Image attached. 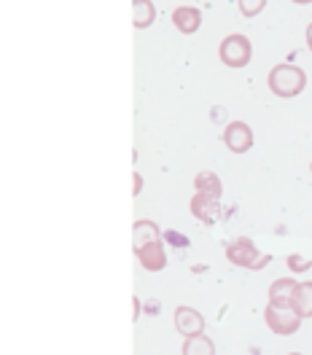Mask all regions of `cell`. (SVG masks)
<instances>
[{"mask_svg":"<svg viewBox=\"0 0 312 355\" xmlns=\"http://www.w3.org/2000/svg\"><path fill=\"white\" fill-rule=\"evenodd\" d=\"M286 261H288V266L293 269V272H304V269H310V266H312V261L302 259V256H296V253H291Z\"/></svg>","mask_w":312,"mask_h":355,"instance_id":"obj_16","label":"cell"},{"mask_svg":"<svg viewBox=\"0 0 312 355\" xmlns=\"http://www.w3.org/2000/svg\"><path fill=\"white\" fill-rule=\"evenodd\" d=\"M156 19V8L151 0H132V24L137 30H146Z\"/></svg>","mask_w":312,"mask_h":355,"instance_id":"obj_12","label":"cell"},{"mask_svg":"<svg viewBox=\"0 0 312 355\" xmlns=\"http://www.w3.org/2000/svg\"><path fill=\"white\" fill-rule=\"evenodd\" d=\"M307 46H310V51H312V22H310V27H307Z\"/></svg>","mask_w":312,"mask_h":355,"instance_id":"obj_19","label":"cell"},{"mask_svg":"<svg viewBox=\"0 0 312 355\" xmlns=\"http://www.w3.org/2000/svg\"><path fill=\"white\" fill-rule=\"evenodd\" d=\"M293 291H296V280L280 277V280H275V283L269 286V302H272V304H291Z\"/></svg>","mask_w":312,"mask_h":355,"instance_id":"obj_11","label":"cell"},{"mask_svg":"<svg viewBox=\"0 0 312 355\" xmlns=\"http://www.w3.org/2000/svg\"><path fill=\"white\" fill-rule=\"evenodd\" d=\"M194 189L200 191V194H210V197H218L221 200V180H218V175L216 173H200V175L194 178Z\"/></svg>","mask_w":312,"mask_h":355,"instance_id":"obj_14","label":"cell"},{"mask_svg":"<svg viewBox=\"0 0 312 355\" xmlns=\"http://www.w3.org/2000/svg\"><path fill=\"white\" fill-rule=\"evenodd\" d=\"M288 355H302V353H288Z\"/></svg>","mask_w":312,"mask_h":355,"instance_id":"obj_21","label":"cell"},{"mask_svg":"<svg viewBox=\"0 0 312 355\" xmlns=\"http://www.w3.org/2000/svg\"><path fill=\"white\" fill-rule=\"evenodd\" d=\"M218 57H221V62L226 67H245L250 62V57H253V46H250L245 35L232 33L218 46Z\"/></svg>","mask_w":312,"mask_h":355,"instance_id":"obj_4","label":"cell"},{"mask_svg":"<svg viewBox=\"0 0 312 355\" xmlns=\"http://www.w3.org/2000/svg\"><path fill=\"white\" fill-rule=\"evenodd\" d=\"M291 307L304 318H312V280L310 283H296V291L291 296Z\"/></svg>","mask_w":312,"mask_h":355,"instance_id":"obj_10","label":"cell"},{"mask_svg":"<svg viewBox=\"0 0 312 355\" xmlns=\"http://www.w3.org/2000/svg\"><path fill=\"white\" fill-rule=\"evenodd\" d=\"M173 24L178 27L183 35L197 33L202 24L200 8H194V6H180V8H175V11H173Z\"/></svg>","mask_w":312,"mask_h":355,"instance_id":"obj_9","label":"cell"},{"mask_svg":"<svg viewBox=\"0 0 312 355\" xmlns=\"http://www.w3.org/2000/svg\"><path fill=\"white\" fill-rule=\"evenodd\" d=\"M223 143L232 154H245L253 148V130L248 127L245 121H232L223 130Z\"/></svg>","mask_w":312,"mask_h":355,"instance_id":"obj_6","label":"cell"},{"mask_svg":"<svg viewBox=\"0 0 312 355\" xmlns=\"http://www.w3.org/2000/svg\"><path fill=\"white\" fill-rule=\"evenodd\" d=\"M237 6H240V14L243 17H256V14L264 11L267 0H237Z\"/></svg>","mask_w":312,"mask_h":355,"instance_id":"obj_15","label":"cell"},{"mask_svg":"<svg viewBox=\"0 0 312 355\" xmlns=\"http://www.w3.org/2000/svg\"><path fill=\"white\" fill-rule=\"evenodd\" d=\"M183 355H216V345H213V339H207L205 334L186 336V342H183Z\"/></svg>","mask_w":312,"mask_h":355,"instance_id":"obj_13","label":"cell"},{"mask_svg":"<svg viewBox=\"0 0 312 355\" xmlns=\"http://www.w3.org/2000/svg\"><path fill=\"white\" fill-rule=\"evenodd\" d=\"M218 210H221V202L218 197H210V194H194V200H191V213L205 223H213L218 218Z\"/></svg>","mask_w":312,"mask_h":355,"instance_id":"obj_8","label":"cell"},{"mask_svg":"<svg viewBox=\"0 0 312 355\" xmlns=\"http://www.w3.org/2000/svg\"><path fill=\"white\" fill-rule=\"evenodd\" d=\"M264 320H267L269 329L275 334H280V336H291V334L299 331V326H302V315L293 310L291 304H272L269 302L267 310H264Z\"/></svg>","mask_w":312,"mask_h":355,"instance_id":"obj_3","label":"cell"},{"mask_svg":"<svg viewBox=\"0 0 312 355\" xmlns=\"http://www.w3.org/2000/svg\"><path fill=\"white\" fill-rule=\"evenodd\" d=\"M267 84L277 97H296L307 87V73L291 62H280L269 70Z\"/></svg>","mask_w":312,"mask_h":355,"instance_id":"obj_2","label":"cell"},{"mask_svg":"<svg viewBox=\"0 0 312 355\" xmlns=\"http://www.w3.org/2000/svg\"><path fill=\"white\" fill-rule=\"evenodd\" d=\"M143 189V180H140V175H135V194Z\"/></svg>","mask_w":312,"mask_h":355,"instance_id":"obj_18","label":"cell"},{"mask_svg":"<svg viewBox=\"0 0 312 355\" xmlns=\"http://www.w3.org/2000/svg\"><path fill=\"white\" fill-rule=\"evenodd\" d=\"M226 259L234 266H245V269H261L269 261V256H261L253 240L248 237H237L226 245Z\"/></svg>","mask_w":312,"mask_h":355,"instance_id":"obj_5","label":"cell"},{"mask_svg":"<svg viewBox=\"0 0 312 355\" xmlns=\"http://www.w3.org/2000/svg\"><path fill=\"white\" fill-rule=\"evenodd\" d=\"M135 234V256L148 272H162L167 266V256H164V245H162V234L156 229L154 221H137L132 229Z\"/></svg>","mask_w":312,"mask_h":355,"instance_id":"obj_1","label":"cell"},{"mask_svg":"<svg viewBox=\"0 0 312 355\" xmlns=\"http://www.w3.org/2000/svg\"><path fill=\"white\" fill-rule=\"evenodd\" d=\"M164 237H167V240H170L173 245H178V248H186V245H189V240H186L183 234H175V232H167Z\"/></svg>","mask_w":312,"mask_h":355,"instance_id":"obj_17","label":"cell"},{"mask_svg":"<svg viewBox=\"0 0 312 355\" xmlns=\"http://www.w3.org/2000/svg\"><path fill=\"white\" fill-rule=\"evenodd\" d=\"M310 170H312V164H310Z\"/></svg>","mask_w":312,"mask_h":355,"instance_id":"obj_22","label":"cell"},{"mask_svg":"<svg viewBox=\"0 0 312 355\" xmlns=\"http://www.w3.org/2000/svg\"><path fill=\"white\" fill-rule=\"evenodd\" d=\"M291 3H296V6H307V3H312V0H291Z\"/></svg>","mask_w":312,"mask_h":355,"instance_id":"obj_20","label":"cell"},{"mask_svg":"<svg viewBox=\"0 0 312 355\" xmlns=\"http://www.w3.org/2000/svg\"><path fill=\"white\" fill-rule=\"evenodd\" d=\"M173 320H175V329L183 336H197V334L205 331V318L194 307H178Z\"/></svg>","mask_w":312,"mask_h":355,"instance_id":"obj_7","label":"cell"}]
</instances>
